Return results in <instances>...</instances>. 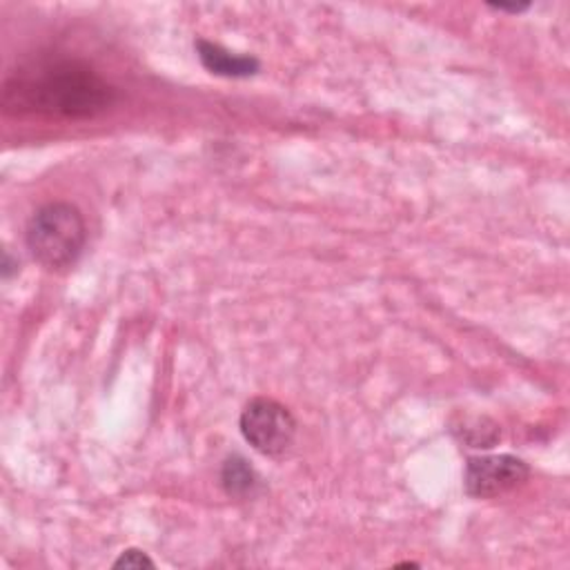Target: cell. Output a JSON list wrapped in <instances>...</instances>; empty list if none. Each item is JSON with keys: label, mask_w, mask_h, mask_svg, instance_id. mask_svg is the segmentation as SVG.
Returning <instances> with one entry per match:
<instances>
[{"label": "cell", "mask_w": 570, "mask_h": 570, "mask_svg": "<svg viewBox=\"0 0 570 570\" xmlns=\"http://www.w3.org/2000/svg\"><path fill=\"white\" fill-rule=\"evenodd\" d=\"M259 475L257 470L248 464L246 457L232 455L223 462L221 468V485L228 497L234 500H250L259 491Z\"/></svg>", "instance_id": "8992f818"}, {"label": "cell", "mask_w": 570, "mask_h": 570, "mask_svg": "<svg viewBox=\"0 0 570 570\" xmlns=\"http://www.w3.org/2000/svg\"><path fill=\"white\" fill-rule=\"evenodd\" d=\"M18 268H21V263H18V261H14V263H12V257H10V252H5V255H3V276H5V278H10V276H12V272H16Z\"/></svg>", "instance_id": "9c48e42d"}, {"label": "cell", "mask_w": 570, "mask_h": 570, "mask_svg": "<svg viewBox=\"0 0 570 570\" xmlns=\"http://www.w3.org/2000/svg\"><path fill=\"white\" fill-rule=\"evenodd\" d=\"M238 428L257 453L263 457H283L297 439V419L283 403L257 397L241 413Z\"/></svg>", "instance_id": "3957f363"}, {"label": "cell", "mask_w": 570, "mask_h": 570, "mask_svg": "<svg viewBox=\"0 0 570 570\" xmlns=\"http://www.w3.org/2000/svg\"><path fill=\"white\" fill-rule=\"evenodd\" d=\"M531 479V466L515 455L472 457L466 464L464 488L475 500L504 497Z\"/></svg>", "instance_id": "277c9868"}, {"label": "cell", "mask_w": 570, "mask_h": 570, "mask_svg": "<svg viewBox=\"0 0 570 570\" xmlns=\"http://www.w3.org/2000/svg\"><path fill=\"white\" fill-rule=\"evenodd\" d=\"M453 432L466 445L483 448V451L493 448L502 439L500 426L488 417H462L457 424H453Z\"/></svg>", "instance_id": "52a82bcc"}, {"label": "cell", "mask_w": 570, "mask_h": 570, "mask_svg": "<svg viewBox=\"0 0 570 570\" xmlns=\"http://www.w3.org/2000/svg\"><path fill=\"white\" fill-rule=\"evenodd\" d=\"M116 570H143V568H154V561L147 557L145 550L139 548H128L120 553V557L114 561Z\"/></svg>", "instance_id": "ba28073f"}, {"label": "cell", "mask_w": 570, "mask_h": 570, "mask_svg": "<svg viewBox=\"0 0 570 570\" xmlns=\"http://www.w3.org/2000/svg\"><path fill=\"white\" fill-rule=\"evenodd\" d=\"M116 103V90L88 63L50 59L29 63L5 78L3 107L8 114L94 118Z\"/></svg>", "instance_id": "6da1fadb"}, {"label": "cell", "mask_w": 570, "mask_h": 570, "mask_svg": "<svg viewBox=\"0 0 570 570\" xmlns=\"http://www.w3.org/2000/svg\"><path fill=\"white\" fill-rule=\"evenodd\" d=\"M491 10H497V12H510V14H519V12H526L531 5H488Z\"/></svg>", "instance_id": "30bf717a"}, {"label": "cell", "mask_w": 570, "mask_h": 570, "mask_svg": "<svg viewBox=\"0 0 570 570\" xmlns=\"http://www.w3.org/2000/svg\"><path fill=\"white\" fill-rule=\"evenodd\" d=\"M88 225L72 203L56 200L38 208L25 230L27 250L36 263L59 272L72 268L86 250Z\"/></svg>", "instance_id": "7a4b0ae2"}, {"label": "cell", "mask_w": 570, "mask_h": 570, "mask_svg": "<svg viewBox=\"0 0 570 570\" xmlns=\"http://www.w3.org/2000/svg\"><path fill=\"white\" fill-rule=\"evenodd\" d=\"M196 54H198V61L203 67H206L210 74L223 76V78H250V76L259 74V69H261L259 59H255L250 54L228 52L225 48L210 43V40H206V38L196 40Z\"/></svg>", "instance_id": "5b68a950"}]
</instances>
